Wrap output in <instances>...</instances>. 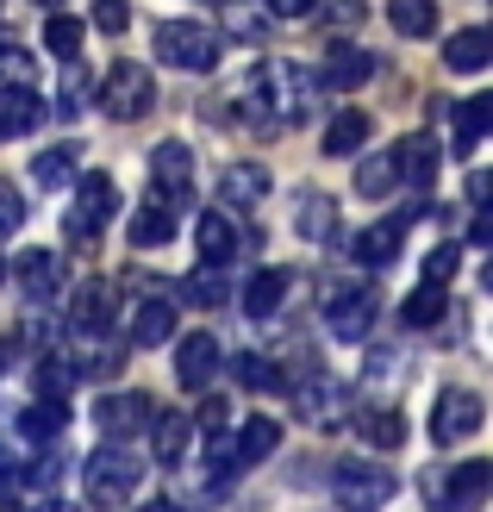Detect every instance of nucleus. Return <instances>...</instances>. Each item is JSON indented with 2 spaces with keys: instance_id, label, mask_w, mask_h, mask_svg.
Segmentation results:
<instances>
[{
  "instance_id": "f257e3e1",
  "label": "nucleus",
  "mask_w": 493,
  "mask_h": 512,
  "mask_svg": "<svg viewBox=\"0 0 493 512\" xmlns=\"http://www.w3.org/2000/svg\"><path fill=\"white\" fill-rule=\"evenodd\" d=\"M313 88L319 82L300 63H256L244 94L231 100V113L250 119V125H263V132H275V125H300L306 107H313Z\"/></svg>"
},
{
  "instance_id": "f03ea898",
  "label": "nucleus",
  "mask_w": 493,
  "mask_h": 512,
  "mask_svg": "<svg viewBox=\"0 0 493 512\" xmlns=\"http://www.w3.org/2000/svg\"><path fill=\"white\" fill-rule=\"evenodd\" d=\"M219 32L206 19H163L157 25V63L181 75H213L219 69Z\"/></svg>"
},
{
  "instance_id": "7ed1b4c3",
  "label": "nucleus",
  "mask_w": 493,
  "mask_h": 512,
  "mask_svg": "<svg viewBox=\"0 0 493 512\" xmlns=\"http://www.w3.org/2000/svg\"><path fill=\"white\" fill-rule=\"evenodd\" d=\"M138 481H144V463L125 444H100L88 450V463H82V488L94 506H125L138 494Z\"/></svg>"
},
{
  "instance_id": "20e7f679",
  "label": "nucleus",
  "mask_w": 493,
  "mask_h": 512,
  "mask_svg": "<svg viewBox=\"0 0 493 512\" xmlns=\"http://www.w3.org/2000/svg\"><path fill=\"white\" fill-rule=\"evenodd\" d=\"M119 213V188L107 169H94L75 182V207L63 213V238L69 244H100V232H107V219Z\"/></svg>"
},
{
  "instance_id": "39448f33",
  "label": "nucleus",
  "mask_w": 493,
  "mask_h": 512,
  "mask_svg": "<svg viewBox=\"0 0 493 512\" xmlns=\"http://www.w3.org/2000/svg\"><path fill=\"white\" fill-rule=\"evenodd\" d=\"M94 100H100V113H107V119H144L150 107H157V82H150L144 63L119 57V63L94 82Z\"/></svg>"
},
{
  "instance_id": "423d86ee",
  "label": "nucleus",
  "mask_w": 493,
  "mask_h": 512,
  "mask_svg": "<svg viewBox=\"0 0 493 512\" xmlns=\"http://www.w3.org/2000/svg\"><path fill=\"white\" fill-rule=\"evenodd\" d=\"M150 200L169 207L175 219L194 207V150L181 138H163L157 150H150Z\"/></svg>"
},
{
  "instance_id": "0eeeda50",
  "label": "nucleus",
  "mask_w": 493,
  "mask_h": 512,
  "mask_svg": "<svg viewBox=\"0 0 493 512\" xmlns=\"http://www.w3.org/2000/svg\"><path fill=\"white\" fill-rule=\"evenodd\" d=\"M394 469H381V463H362V456H350V463H337L331 469V494L344 512H381L387 500H394Z\"/></svg>"
},
{
  "instance_id": "6e6552de",
  "label": "nucleus",
  "mask_w": 493,
  "mask_h": 512,
  "mask_svg": "<svg viewBox=\"0 0 493 512\" xmlns=\"http://www.w3.org/2000/svg\"><path fill=\"white\" fill-rule=\"evenodd\" d=\"M375 319H381V294L362 288V281H356V288H331L325 294V331L337 344H362L375 331Z\"/></svg>"
},
{
  "instance_id": "1a4fd4ad",
  "label": "nucleus",
  "mask_w": 493,
  "mask_h": 512,
  "mask_svg": "<svg viewBox=\"0 0 493 512\" xmlns=\"http://www.w3.org/2000/svg\"><path fill=\"white\" fill-rule=\"evenodd\" d=\"M150 419H157V400H150L144 388H125V394L94 400V425H100V438H107V444L138 438V431H144Z\"/></svg>"
},
{
  "instance_id": "9d476101",
  "label": "nucleus",
  "mask_w": 493,
  "mask_h": 512,
  "mask_svg": "<svg viewBox=\"0 0 493 512\" xmlns=\"http://www.w3.org/2000/svg\"><path fill=\"white\" fill-rule=\"evenodd\" d=\"M481 419H487V406L469 388H444V394L431 400V438L437 444H469L475 431H481Z\"/></svg>"
},
{
  "instance_id": "9b49d317",
  "label": "nucleus",
  "mask_w": 493,
  "mask_h": 512,
  "mask_svg": "<svg viewBox=\"0 0 493 512\" xmlns=\"http://www.w3.org/2000/svg\"><path fill=\"white\" fill-rule=\"evenodd\" d=\"M7 275L19 281L25 306H44V300H57V288H63V256H57V250H44V244H32V250L19 256V263H7Z\"/></svg>"
},
{
  "instance_id": "f8f14e48",
  "label": "nucleus",
  "mask_w": 493,
  "mask_h": 512,
  "mask_svg": "<svg viewBox=\"0 0 493 512\" xmlns=\"http://www.w3.org/2000/svg\"><path fill=\"white\" fill-rule=\"evenodd\" d=\"M344 381H331V375H300L294 381V419H306V425H344Z\"/></svg>"
},
{
  "instance_id": "ddd939ff",
  "label": "nucleus",
  "mask_w": 493,
  "mask_h": 512,
  "mask_svg": "<svg viewBox=\"0 0 493 512\" xmlns=\"http://www.w3.org/2000/svg\"><path fill=\"white\" fill-rule=\"evenodd\" d=\"M406 250V219H375L369 232L350 238V263L356 269H394Z\"/></svg>"
},
{
  "instance_id": "4468645a",
  "label": "nucleus",
  "mask_w": 493,
  "mask_h": 512,
  "mask_svg": "<svg viewBox=\"0 0 493 512\" xmlns=\"http://www.w3.org/2000/svg\"><path fill=\"white\" fill-rule=\"evenodd\" d=\"M275 450H281V419H244V425L225 438L231 469H256V463H269Z\"/></svg>"
},
{
  "instance_id": "2eb2a0df",
  "label": "nucleus",
  "mask_w": 493,
  "mask_h": 512,
  "mask_svg": "<svg viewBox=\"0 0 493 512\" xmlns=\"http://www.w3.org/2000/svg\"><path fill=\"white\" fill-rule=\"evenodd\" d=\"M213 375H219V344L206 338V331H194V338L175 344V381L188 394H206V388H213Z\"/></svg>"
},
{
  "instance_id": "dca6fc26",
  "label": "nucleus",
  "mask_w": 493,
  "mask_h": 512,
  "mask_svg": "<svg viewBox=\"0 0 493 512\" xmlns=\"http://www.w3.org/2000/svg\"><path fill=\"white\" fill-rule=\"evenodd\" d=\"M313 82L350 94V88H362V82H375V57H369V50H356V44H331V50H325V69L313 75Z\"/></svg>"
},
{
  "instance_id": "f3484780",
  "label": "nucleus",
  "mask_w": 493,
  "mask_h": 512,
  "mask_svg": "<svg viewBox=\"0 0 493 512\" xmlns=\"http://www.w3.org/2000/svg\"><path fill=\"white\" fill-rule=\"evenodd\" d=\"M387 163H394L400 188H431V175H437V144H431V132L400 138L394 150H387Z\"/></svg>"
},
{
  "instance_id": "a211bd4d",
  "label": "nucleus",
  "mask_w": 493,
  "mask_h": 512,
  "mask_svg": "<svg viewBox=\"0 0 493 512\" xmlns=\"http://www.w3.org/2000/svg\"><path fill=\"white\" fill-rule=\"evenodd\" d=\"M38 125H44V100H38V88H0V144L32 138Z\"/></svg>"
},
{
  "instance_id": "6ab92c4d",
  "label": "nucleus",
  "mask_w": 493,
  "mask_h": 512,
  "mask_svg": "<svg viewBox=\"0 0 493 512\" xmlns=\"http://www.w3.org/2000/svg\"><path fill=\"white\" fill-rule=\"evenodd\" d=\"M487 488H493V463H456L444 475V488H437V500H444L450 512H475L487 500Z\"/></svg>"
},
{
  "instance_id": "aec40b11",
  "label": "nucleus",
  "mask_w": 493,
  "mask_h": 512,
  "mask_svg": "<svg viewBox=\"0 0 493 512\" xmlns=\"http://www.w3.org/2000/svg\"><path fill=\"white\" fill-rule=\"evenodd\" d=\"M175 338V300L169 294H144L138 306H132V344L138 350H157V344H169Z\"/></svg>"
},
{
  "instance_id": "412c9836",
  "label": "nucleus",
  "mask_w": 493,
  "mask_h": 512,
  "mask_svg": "<svg viewBox=\"0 0 493 512\" xmlns=\"http://www.w3.org/2000/svg\"><path fill=\"white\" fill-rule=\"evenodd\" d=\"M194 250L206 269H225L231 256H238V225H231V213H200L194 219Z\"/></svg>"
},
{
  "instance_id": "4be33fe9",
  "label": "nucleus",
  "mask_w": 493,
  "mask_h": 512,
  "mask_svg": "<svg viewBox=\"0 0 493 512\" xmlns=\"http://www.w3.org/2000/svg\"><path fill=\"white\" fill-rule=\"evenodd\" d=\"M487 63H493V32H487V25H469V32L444 38V69L450 75H481Z\"/></svg>"
},
{
  "instance_id": "5701e85b",
  "label": "nucleus",
  "mask_w": 493,
  "mask_h": 512,
  "mask_svg": "<svg viewBox=\"0 0 493 512\" xmlns=\"http://www.w3.org/2000/svg\"><path fill=\"white\" fill-rule=\"evenodd\" d=\"M188 438H194V419L188 413H157V419H150V456H157V469H181Z\"/></svg>"
},
{
  "instance_id": "b1692460",
  "label": "nucleus",
  "mask_w": 493,
  "mask_h": 512,
  "mask_svg": "<svg viewBox=\"0 0 493 512\" xmlns=\"http://www.w3.org/2000/svg\"><path fill=\"white\" fill-rule=\"evenodd\" d=\"M288 300V269H250L244 281V319H275Z\"/></svg>"
},
{
  "instance_id": "393cba45",
  "label": "nucleus",
  "mask_w": 493,
  "mask_h": 512,
  "mask_svg": "<svg viewBox=\"0 0 493 512\" xmlns=\"http://www.w3.org/2000/svg\"><path fill=\"white\" fill-rule=\"evenodd\" d=\"M369 132H375V119L362 113V107H344V113L325 125V138H319V144H325V157H356V150L369 144Z\"/></svg>"
},
{
  "instance_id": "a878e982",
  "label": "nucleus",
  "mask_w": 493,
  "mask_h": 512,
  "mask_svg": "<svg viewBox=\"0 0 493 512\" xmlns=\"http://www.w3.org/2000/svg\"><path fill=\"white\" fill-rule=\"evenodd\" d=\"M63 425H69V400H32L19 413V438H32V444H57L63 438Z\"/></svg>"
},
{
  "instance_id": "bb28decb",
  "label": "nucleus",
  "mask_w": 493,
  "mask_h": 512,
  "mask_svg": "<svg viewBox=\"0 0 493 512\" xmlns=\"http://www.w3.org/2000/svg\"><path fill=\"white\" fill-rule=\"evenodd\" d=\"M263 194H269V169L263 163H231L219 175V200H225V207H256Z\"/></svg>"
},
{
  "instance_id": "cd10ccee",
  "label": "nucleus",
  "mask_w": 493,
  "mask_h": 512,
  "mask_svg": "<svg viewBox=\"0 0 493 512\" xmlns=\"http://www.w3.org/2000/svg\"><path fill=\"white\" fill-rule=\"evenodd\" d=\"M356 438L369 444V450H400V444H406L400 406H369V413H356Z\"/></svg>"
},
{
  "instance_id": "c85d7f7f",
  "label": "nucleus",
  "mask_w": 493,
  "mask_h": 512,
  "mask_svg": "<svg viewBox=\"0 0 493 512\" xmlns=\"http://www.w3.org/2000/svg\"><path fill=\"white\" fill-rule=\"evenodd\" d=\"M125 232H132V244H138V250H163V244L181 232V219H175L169 207H157V200H144V207L132 213V225H125Z\"/></svg>"
},
{
  "instance_id": "c756f323",
  "label": "nucleus",
  "mask_w": 493,
  "mask_h": 512,
  "mask_svg": "<svg viewBox=\"0 0 493 512\" xmlns=\"http://www.w3.org/2000/svg\"><path fill=\"white\" fill-rule=\"evenodd\" d=\"M444 313H450V288H431V281H419V288L400 300V325H412V331H431Z\"/></svg>"
},
{
  "instance_id": "7c9ffc66",
  "label": "nucleus",
  "mask_w": 493,
  "mask_h": 512,
  "mask_svg": "<svg viewBox=\"0 0 493 512\" xmlns=\"http://www.w3.org/2000/svg\"><path fill=\"white\" fill-rule=\"evenodd\" d=\"M75 182V144H57V150H38L32 157V188L38 194H57Z\"/></svg>"
},
{
  "instance_id": "2f4dec72",
  "label": "nucleus",
  "mask_w": 493,
  "mask_h": 512,
  "mask_svg": "<svg viewBox=\"0 0 493 512\" xmlns=\"http://www.w3.org/2000/svg\"><path fill=\"white\" fill-rule=\"evenodd\" d=\"M487 125H493V94H475V100L456 107V150H462V157H475V144L487 138Z\"/></svg>"
},
{
  "instance_id": "473e14b6",
  "label": "nucleus",
  "mask_w": 493,
  "mask_h": 512,
  "mask_svg": "<svg viewBox=\"0 0 493 512\" xmlns=\"http://www.w3.org/2000/svg\"><path fill=\"white\" fill-rule=\"evenodd\" d=\"M82 38H88V25L75 19V13H50V19H44V50H50L57 63H75V57H82Z\"/></svg>"
},
{
  "instance_id": "72a5a7b5",
  "label": "nucleus",
  "mask_w": 493,
  "mask_h": 512,
  "mask_svg": "<svg viewBox=\"0 0 493 512\" xmlns=\"http://www.w3.org/2000/svg\"><path fill=\"white\" fill-rule=\"evenodd\" d=\"M88 107H94V75L82 63H69L63 82H57V119H82Z\"/></svg>"
},
{
  "instance_id": "f704fd0d",
  "label": "nucleus",
  "mask_w": 493,
  "mask_h": 512,
  "mask_svg": "<svg viewBox=\"0 0 493 512\" xmlns=\"http://www.w3.org/2000/svg\"><path fill=\"white\" fill-rule=\"evenodd\" d=\"M387 25H394L400 38H431L437 7H431V0H394V7H387Z\"/></svg>"
},
{
  "instance_id": "c9c22d12",
  "label": "nucleus",
  "mask_w": 493,
  "mask_h": 512,
  "mask_svg": "<svg viewBox=\"0 0 493 512\" xmlns=\"http://www.w3.org/2000/svg\"><path fill=\"white\" fill-rule=\"evenodd\" d=\"M294 213H300V219H294V232H300V238H313V244L331 238V213H337V207H331L325 194H300V200H294Z\"/></svg>"
},
{
  "instance_id": "e433bc0d",
  "label": "nucleus",
  "mask_w": 493,
  "mask_h": 512,
  "mask_svg": "<svg viewBox=\"0 0 493 512\" xmlns=\"http://www.w3.org/2000/svg\"><path fill=\"white\" fill-rule=\"evenodd\" d=\"M231 375H238V388H250V394H275L281 388L275 363H269V356H256V350H244L238 363H231Z\"/></svg>"
},
{
  "instance_id": "4c0bfd02",
  "label": "nucleus",
  "mask_w": 493,
  "mask_h": 512,
  "mask_svg": "<svg viewBox=\"0 0 493 512\" xmlns=\"http://www.w3.org/2000/svg\"><path fill=\"white\" fill-rule=\"evenodd\" d=\"M394 188H400V175H394V163H387V157H369V163L356 169V194L362 200H387Z\"/></svg>"
},
{
  "instance_id": "58836bf2",
  "label": "nucleus",
  "mask_w": 493,
  "mask_h": 512,
  "mask_svg": "<svg viewBox=\"0 0 493 512\" xmlns=\"http://www.w3.org/2000/svg\"><path fill=\"white\" fill-rule=\"evenodd\" d=\"M69 388H75V363H69V356H38V394L44 400H69Z\"/></svg>"
},
{
  "instance_id": "ea45409f",
  "label": "nucleus",
  "mask_w": 493,
  "mask_h": 512,
  "mask_svg": "<svg viewBox=\"0 0 493 512\" xmlns=\"http://www.w3.org/2000/svg\"><path fill=\"white\" fill-rule=\"evenodd\" d=\"M0 88H32V50L0 44Z\"/></svg>"
},
{
  "instance_id": "a19ab883",
  "label": "nucleus",
  "mask_w": 493,
  "mask_h": 512,
  "mask_svg": "<svg viewBox=\"0 0 493 512\" xmlns=\"http://www.w3.org/2000/svg\"><path fill=\"white\" fill-rule=\"evenodd\" d=\"M456 263H462V250L444 238V244H437L431 256H425V281H431V288H450V275H456Z\"/></svg>"
},
{
  "instance_id": "79ce46f5",
  "label": "nucleus",
  "mask_w": 493,
  "mask_h": 512,
  "mask_svg": "<svg viewBox=\"0 0 493 512\" xmlns=\"http://www.w3.org/2000/svg\"><path fill=\"white\" fill-rule=\"evenodd\" d=\"M181 294H188L194 306H219L225 300V281H219V269H200V275L181 281Z\"/></svg>"
},
{
  "instance_id": "37998d69",
  "label": "nucleus",
  "mask_w": 493,
  "mask_h": 512,
  "mask_svg": "<svg viewBox=\"0 0 493 512\" xmlns=\"http://www.w3.org/2000/svg\"><path fill=\"white\" fill-rule=\"evenodd\" d=\"M19 225H25V194L7 182V175H0V238L19 232Z\"/></svg>"
},
{
  "instance_id": "c03bdc74",
  "label": "nucleus",
  "mask_w": 493,
  "mask_h": 512,
  "mask_svg": "<svg viewBox=\"0 0 493 512\" xmlns=\"http://www.w3.org/2000/svg\"><path fill=\"white\" fill-rule=\"evenodd\" d=\"M94 25H100V32H125V25H132V13H125V0H94Z\"/></svg>"
},
{
  "instance_id": "a18cd8bd",
  "label": "nucleus",
  "mask_w": 493,
  "mask_h": 512,
  "mask_svg": "<svg viewBox=\"0 0 493 512\" xmlns=\"http://www.w3.org/2000/svg\"><path fill=\"white\" fill-rule=\"evenodd\" d=\"M225 419H231V413H225V400H206V406H200V419H194V425L206 431V438H225Z\"/></svg>"
},
{
  "instance_id": "49530a36",
  "label": "nucleus",
  "mask_w": 493,
  "mask_h": 512,
  "mask_svg": "<svg viewBox=\"0 0 493 512\" xmlns=\"http://www.w3.org/2000/svg\"><path fill=\"white\" fill-rule=\"evenodd\" d=\"M19 481H25V488H50V481H57V456H38V463L25 469Z\"/></svg>"
},
{
  "instance_id": "de8ad7c7",
  "label": "nucleus",
  "mask_w": 493,
  "mask_h": 512,
  "mask_svg": "<svg viewBox=\"0 0 493 512\" xmlns=\"http://www.w3.org/2000/svg\"><path fill=\"white\" fill-rule=\"evenodd\" d=\"M263 7H269V19H306L319 0H263Z\"/></svg>"
},
{
  "instance_id": "09e8293b",
  "label": "nucleus",
  "mask_w": 493,
  "mask_h": 512,
  "mask_svg": "<svg viewBox=\"0 0 493 512\" xmlns=\"http://www.w3.org/2000/svg\"><path fill=\"white\" fill-rule=\"evenodd\" d=\"M325 19L331 25H356L362 19V0H325Z\"/></svg>"
},
{
  "instance_id": "8fccbe9b",
  "label": "nucleus",
  "mask_w": 493,
  "mask_h": 512,
  "mask_svg": "<svg viewBox=\"0 0 493 512\" xmlns=\"http://www.w3.org/2000/svg\"><path fill=\"white\" fill-rule=\"evenodd\" d=\"M394 369H400V356H394V350H375V356H369V375H375V381H387Z\"/></svg>"
},
{
  "instance_id": "3c124183",
  "label": "nucleus",
  "mask_w": 493,
  "mask_h": 512,
  "mask_svg": "<svg viewBox=\"0 0 493 512\" xmlns=\"http://www.w3.org/2000/svg\"><path fill=\"white\" fill-rule=\"evenodd\" d=\"M19 488V463H13V450H0V494H13Z\"/></svg>"
},
{
  "instance_id": "603ef678",
  "label": "nucleus",
  "mask_w": 493,
  "mask_h": 512,
  "mask_svg": "<svg viewBox=\"0 0 493 512\" xmlns=\"http://www.w3.org/2000/svg\"><path fill=\"white\" fill-rule=\"evenodd\" d=\"M132 512H181L175 500H144V506H132Z\"/></svg>"
},
{
  "instance_id": "864d4df0",
  "label": "nucleus",
  "mask_w": 493,
  "mask_h": 512,
  "mask_svg": "<svg viewBox=\"0 0 493 512\" xmlns=\"http://www.w3.org/2000/svg\"><path fill=\"white\" fill-rule=\"evenodd\" d=\"M38 512H75V506H69V500H44Z\"/></svg>"
},
{
  "instance_id": "5fc2aeb1",
  "label": "nucleus",
  "mask_w": 493,
  "mask_h": 512,
  "mask_svg": "<svg viewBox=\"0 0 493 512\" xmlns=\"http://www.w3.org/2000/svg\"><path fill=\"white\" fill-rule=\"evenodd\" d=\"M0 281H7V256H0Z\"/></svg>"
},
{
  "instance_id": "6e6d98bb",
  "label": "nucleus",
  "mask_w": 493,
  "mask_h": 512,
  "mask_svg": "<svg viewBox=\"0 0 493 512\" xmlns=\"http://www.w3.org/2000/svg\"><path fill=\"white\" fill-rule=\"evenodd\" d=\"M44 7H63V0H44Z\"/></svg>"
},
{
  "instance_id": "4d7b16f0",
  "label": "nucleus",
  "mask_w": 493,
  "mask_h": 512,
  "mask_svg": "<svg viewBox=\"0 0 493 512\" xmlns=\"http://www.w3.org/2000/svg\"><path fill=\"white\" fill-rule=\"evenodd\" d=\"M0 375H7V356H0Z\"/></svg>"
}]
</instances>
